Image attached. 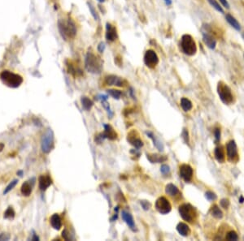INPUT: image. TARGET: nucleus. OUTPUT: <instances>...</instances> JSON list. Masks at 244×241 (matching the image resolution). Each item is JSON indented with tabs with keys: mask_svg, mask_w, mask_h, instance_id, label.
<instances>
[{
	"mask_svg": "<svg viewBox=\"0 0 244 241\" xmlns=\"http://www.w3.org/2000/svg\"><path fill=\"white\" fill-rule=\"evenodd\" d=\"M0 79L3 84L10 88H17L23 82V78L21 76L10 71H3L0 74Z\"/></svg>",
	"mask_w": 244,
	"mask_h": 241,
	"instance_id": "obj_3",
	"label": "nucleus"
},
{
	"mask_svg": "<svg viewBox=\"0 0 244 241\" xmlns=\"http://www.w3.org/2000/svg\"><path fill=\"white\" fill-rule=\"evenodd\" d=\"M58 27L60 34L65 40L73 38L77 34L76 24L72 19L68 18L67 20H60L59 21Z\"/></svg>",
	"mask_w": 244,
	"mask_h": 241,
	"instance_id": "obj_1",
	"label": "nucleus"
},
{
	"mask_svg": "<svg viewBox=\"0 0 244 241\" xmlns=\"http://www.w3.org/2000/svg\"><path fill=\"white\" fill-rule=\"evenodd\" d=\"M104 49H105V45L103 42H101V43H99V45L98 46V50H99V52H103Z\"/></svg>",
	"mask_w": 244,
	"mask_h": 241,
	"instance_id": "obj_44",
	"label": "nucleus"
},
{
	"mask_svg": "<svg viewBox=\"0 0 244 241\" xmlns=\"http://www.w3.org/2000/svg\"><path fill=\"white\" fill-rule=\"evenodd\" d=\"M103 138L109 140H116L117 138V133L110 125H104V132L101 133Z\"/></svg>",
	"mask_w": 244,
	"mask_h": 241,
	"instance_id": "obj_18",
	"label": "nucleus"
},
{
	"mask_svg": "<svg viewBox=\"0 0 244 241\" xmlns=\"http://www.w3.org/2000/svg\"><path fill=\"white\" fill-rule=\"evenodd\" d=\"M179 213L185 221H187L189 223L193 222L196 216V211L191 205L183 204L179 207Z\"/></svg>",
	"mask_w": 244,
	"mask_h": 241,
	"instance_id": "obj_7",
	"label": "nucleus"
},
{
	"mask_svg": "<svg viewBox=\"0 0 244 241\" xmlns=\"http://www.w3.org/2000/svg\"><path fill=\"white\" fill-rule=\"evenodd\" d=\"M218 2H220V4L226 9L229 10L230 9V2H228V0H218Z\"/></svg>",
	"mask_w": 244,
	"mask_h": 241,
	"instance_id": "obj_35",
	"label": "nucleus"
},
{
	"mask_svg": "<svg viewBox=\"0 0 244 241\" xmlns=\"http://www.w3.org/2000/svg\"><path fill=\"white\" fill-rule=\"evenodd\" d=\"M127 140H128V141L130 142V144L132 145L133 146H134L136 149L141 148L143 145L142 140L140 139L138 135H137V133L135 131H132V132H130L129 133Z\"/></svg>",
	"mask_w": 244,
	"mask_h": 241,
	"instance_id": "obj_15",
	"label": "nucleus"
},
{
	"mask_svg": "<svg viewBox=\"0 0 244 241\" xmlns=\"http://www.w3.org/2000/svg\"><path fill=\"white\" fill-rule=\"evenodd\" d=\"M81 101L82 107L86 111H90L91 109V107H93V102L87 97H82Z\"/></svg>",
	"mask_w": 244,
	"mask_h": 241,
	"instance_id": "obj_28",
	"label": "nucleus"
},
{
	"mask_svg": "<svg viewBox=\"0 0 244 241\" xmlns=\"http://www.w3.org/2000/svg\"><path fill=\"white\" fill-rule=\"evenodd\" d=\"M62 236H63V238L65 239V240H71V239H72L71 235H70V233L68 232V231L66 229L64 230L63 232H62Z\"/></svg>",
	"mask_w": 244,
	"mask_h": 241,
	"instance_id": "obj_37",
	"label": "nucleus"
},
{
	"mask_svg": "<svg viewBox=\"0 0 244 241\" xmlns=\"http://www.w3.org/2000/svg\"><path fill=\"white\" fill-rule=\"evenodd\" d=\"M86 68L89 72L94 74H99L101 72L103 68L102 62L95 54L89 52L86 57Z\"/></svg>",
	"mask_w": 244,
	"mask_h": 241,
	"instance_id": "obj_4",
	"label": "nucleus"
},
{
	"mask_svg": "<svg viewBox=\"0 0 244 241\" xmlns=\"http://www.w3.org/2000/svg\"><path fill=\"white\" fill-rule=\"evenodd\" d=\"M169 167L167 165H162L161 168V171L163 175H167L169 172Z\"/></svg>",
	"mask_w": 244,
	"mask_h": 241,
	"instance_id": "obj_39",
	"label": "nucleus"
},
{
	"mask_svg": "<svg viewBox=\"0 0 244 241\" xmlns=\"http://www.w3.org/2000/svg\"><path fill=\"white\" fill-rule=\"evenodd\" d=\"M165 193H166V194L171 196V197H174L177 194H178L179 190L178 188H177V186H175L172 183H168L165 187Z\"/></svg>",
	"mask_w": 244,
	"mask_h": 241,
	"instance_id": "obj_24",
	"label": "nucleus"
},
{
	"mask_svg": "<svg viewBox=\"0 0 244 241\" xmlns=\"http://www.w3.org/2000/svg\"><path fill=\"white\" fill-rule=\"evenodd\" d=\"M215 158L219 162H223L225 161V152L221 146H218L215 149Z\"/></svg>",
	"mask_w": 244,
	"mask_h": 241,
	"instance_id": "obj_25",
	"label": "nucleus"
},
{
	"mask_svg": "<svg viewBox=\"0 0 244 241\" xmlns=\"http://www.w3.org/2000/svg\"><path fill=\"white\" fill-rule=\"evenodd\" d=\"M211 215L216 218H221L223 217V213H222V211H221V209H220V208H219L217 205H216L211 207Z\"/></svg>",
	"mask_w": 244,
	"mask_h": 241,
	"instance_id": "obj_29",
	"label": "nucleus"
},
{
	"mask_svg": "<svg viewBox=\"0 0 244 241\" xmlns=\"http://www.w3.org/2000/svg\"><path fill=\"white\" fill-rule=\"evenodd\" d=\"M32 188L33 186L31 185V183L29 181H26V182L23 183L21 188V192L22 195L25 196V197L30 196L31 193H32Z\"/></svg>",
	"mask_w": 244,
	"mask_h": 241,
	"instance_id": "obj_23",
	"label": "nucleus"
},
{
	"mask_svg": "<svg viewBox=\"0 0 244 241\" xmlns=\"http://www.w3.org/2000/svg\"><path fill=\"white\" fill-rule=\"evenodd\" d=\"M180 175L186 182H189L191 180L193 176V169L190 165L183 164L180 167Z\"/></svg>",
	"mask_w": 244,
	"mask_h": 241,
	"instance_id": "obj_12",
	"label": "nucleus"
},
{
	"mask_svg": "<svg viewBox=\"0 0 244 241\" xmlns=\"http://www.w3.org/2000/svg\"><path fill=\"white\" fill-rule=\"evenodd\" d=\"M32 240H39V238H38V237H37L36 235H35V233L33 234V237L32 238Z\"/></svg>",
	"mask_w": 244,
	"mask_h": 241,
	"instance_id": "obj_46",
	"label": "nucleus"
},
{
	"mask_svg": "<svg viewBox=\"0 0 244 241\" xmlns=\"http://www.w3.org/2000/svg\"><path fill=\"white\" fill-rule=\"evenodd\" d=\"M182 137H183L184 140H185V141L187 143V142H189V137H188V132L186 131V129H184L183 132H182Z\"/></svg>",
	"mask_w": 244,
	"mask_h": 241,
	"instance_id": "obj_43",
	"label": "nucleus"
},
{
	"mask_svg": "<svg viewBox=\"0 0 244 241\" xmlns=\"http://www.w3.org/2000/svg\"><path fill=\"white\" fill-rule=\"evenodd\" d=\"M17 175H20V176H22V175H23V171H20L17 172Z\"/></svg>",
	"mask_w": 244,
	"mask_h": 241,
	"instance_id": "obj_48",
	"label": "nucleus"
},
{
	"mask_svg": "<svg viewBox=\"0 0 244 241\" xmlns=\"http://www.w3.org/2000/svg\"><path fill=\"white\" fill-rule=\"evenodd\" d=\"M226 240H238V235L234 231H230L226 234Z\"/></svg>",
	"mask_w": 244,
	"mask_h": 241,
	"instance_id": "obj_31",
	"label": "nucleus"
},
{
	"mask_svg": "<svg viewBox=\"0 0 244 241\" xmlns=\"http://www.w3.org/2000/svg\"><path fill=\"white\" fill-rule=\"evenodd\" d=\"M217 93L220 97V99L225 104L230 105L234 102V96H233L231 88L227 85V84L220 81L217 85Z\"/></svg>",
	"mask_w": 244,
	"mask_h": 241,
	"instance_id": "obj_5",
	"label": "nucleus"
},
{
	"mask_svg": "<svg viewBox=\"0 0 244 241\" xmlns=\"http://www.w3.org/2000/svg\"><path fill=\"white\" fill-rule=\"evenodd\" d=\"M214 135H215V138H216V141H219L221 139V129L220 128H216L214 131Z\"/></svg>",
	"mask_w": 244,
	"mask_h": 241,
	"instance_id": "obj_40",
	"label": "nucleus"
},
{
	"mask_svg": "<svg viewBox=\"0 0 244 241\" xmlns=\"http://www.w3.org/2000/svg\"><path fill=\"white\" fill-rule=\"evenodd\" d=\"M145 64L150 68H154L159 63V57L157 54L152 50H148L144 55Z\"/></svg>",
	"mask_w": 244,
	"mask_h": 241,
	"instance_id": "obj_9",
	"label": "nucleus"
},
{
	"mask_svg": "<svg viewBox=\"0 0 244 241\" xmlns=\"http://www.w3.org/2000/svg\"><path fill=\"white\" fill-rule=\"evenodd\" d=\"M107 93L112 97H113L114 98H116V99H119L122 95V93L121 91L116 90V89H109V90H107Z\"/></svg>",
	"mask_w": 244,
	"mask_h": 241,
	"instance_id": "obj_33",
	"label": "nucleus"
},
{
	"mask_svg": "<svg viewBox=\"0 0 244 241\" xmlns=\"http://www.w3.org/2000/svg\"><path fill=\"white\" fill-rule=\"evenodd\" d=\"M54 146V134L52 130L47 129L42 135L41 140V147L43 153H48L51 152Z\"/></svg>",
	"mask_w": 244,
	"mask_h": 241,
	"instance_id": "obj_6",
	"label": "nucleus"
},
{
	"mask_svg": "<svg viewBox=\"0 0 244 241\" xmlns=\"http://www.w3.org/2000/svg\"><path fill=\"white\" fill-rule=\"evenodd\" d=\"M239 201L241 202V203H242V202L244 201V198L242 197H241V198H240V200H239Z\"/></svg>",
	"mask_w": 244,
	"mask_h": 241,
	"instance_id": "obj_49",
	"label": "nucleus"
},
{
	"mask_svg": "<svg viewBox=\"0 0 244 241\" xmlns=\"http://www.w3.org/2000/svg\"><path fill=\"white\" fill-rule=\"evenodd\" d=\"M50 222H51V227H53L54 229L60 230L62 227V220H61L60 216L59 215L58 213H54L53 215L51 216Z\"/></svg>",
	"mask_w": 244,
	"mask_h": 241,
	"instance_id": "obj_19",
	"label": "nucleus"
},
{
	"mask_svg": "<svg viewBox=\"0 0 244 241\" xmlns=\"http://www.w3.org/2000/svg\"><path fill=\"white\" fill-rule=\"evenodd\" d=\"M156 209L161 214H167L171 211L172 206L168 200L166 199L165 197H161L156 200Z\"/></svg>",
	"mask_w": 244,
	"mask_h": 241,
	"instance_id": "obj_8",
	"label": "nucleus"
},
{
	"mask_svg": "<svg viewBox=\"0 0 244 241\" xmlns=\"http://www.w3.org/2000/svg\"><path fill=\"white\" fill-rule=\"evenodd\" d=\"M105 83L107 84V85H115L118 86V87H124V86H126L127 82L124 79L121 78V77H117V76L111 75V76H107V77H105Z\"/></svg>",
	"mask_w": 244,
	"mask_h": 241,
	"instance_id": "obj_11",
	"label": "nucleus"
},
{
	"mask_svg": "<svg viewBox=\"0 0 244 241\" xmlns=\"http://www.w3.org/2000/svg\"><path fill=\"white\" fill-rule=\"evenodd\" d=\"M122 218L124 219V221L126 222V224L131 228L132 230H134L135 228V224L133 216L130 214V213L126 212V211H123L122 212Z\"/></svg>",
	"mask_w": 244,
	"mask_h": 241,
	"instance_id": "obj_21",
	"label": "nucleus"
},
{
	"mask_svg": "<svg viewBox=\"0 0 244 241\" xmlns=\"http://www.w3.org/2000/svg\"><path fill=\"white\" fill-rule=\"evenodd\" d=\"M147 159H148L151 163H159L166 161L167 158L165 156L159 155L156 153H152V154H147Z\"/></svg>",
	"mask_w": 244,
	"mask_h": 241,
	"instance_id": "obj_22",
	"label": "nucleus"
},
{
	"mask_svg": "<svg viewBox=\"0 0 244 241\" xmlns=\"http://www.w3.org/2000/svg\"><path fill=\"white\" fill-rule=\"evenodd\" d=\"M225 19H226V22L232 27L234 30H236L237 32H241L242 30V26L241 24L239 23V21H238L237 19L235 18L234 16H233L231 13H226L225 14Z\"/></svg>",
	"mask_w": 244,
	"mask_h": 241,
	"instance_id": "obj_14",
	"label": "nucleus"
},
{
	"mask_svg": "<svg viewBox=\"0 0 244 241\" xmlns=\"http://www.w3.org/2000/svg\"><path fill=\"white\" fill-rule=\"evenodd\" d=\"M226 152H227V158L230 162H236L238 159V156L237 145L234 141H230L226 145Z\"/></svg>",
	"mask_w": 244,
	"mask_h": 241,
	"instance_id": "obj_10",
	"label": "nucleus"
},
{
	"mask_svg": "<svg viewBox=\"0 0 244 241\" xmlns=\"http://www.w3.org/2000/svg\"><path fill=\"white\" fill-rule=\"evenodd\" d=\"M243 58H244V53H243Z\"/></svg>",
	"mask_w": 244,
	"mask_h": 241,
	"instance_id": "obj_52",
	"label": "nucleus"
},
{
	"mask_svg": "<svg viewBox=\"0 0 244 241\" xmlns=\"http://www.w3.org/2000/svg\"><path fill=\"white\" fill-rule=\"evenodd\" d=\"M220 204H221L222 208H224V209H228V207L230 205V201H229L228 199H222L221 201V202H220Z\"/></svg>",
	"mask_w": 244,
	"mask_h": 241,
	"instance_id": "obj_38",
	"label": "nucleus"
},
{
	"mask_svg": "<svg viewBox=\"0 0 244 241\" xmlns=\"http://www.w3.org/2000/svg\"><path fill=\"white\" fill-rule=\"evenodd\" d=\"M180 48L182 53L188 56L195 55L197 52L196 42L190 34L182 35L180 41Z\"/></svg>",
	"mask_w": 244,
	"mask_h": 241,
	"instance_id": "obj_2",
	"label": "nucleus"
},
{
	"mask_svg": "<svg viewBox=\"0 0 244 241\" xmlns=\"http://www.w3.org/2000/svg\"><path fill=\"white\" fill-rule=\"evenodd\" d=\"M205 197L207 198V200L211 201H215L216 199V195L214 193H212V192H211V191H208V192L205 193Z\"/></svg>",
	"mask_w": 244,
	"mask_h": 241,
	"instance_id": "obj_34",
	"label": "nucleus"
},
{
	"mask_svg": "<svg viewBox=\"0 0 244 241\" xmlns=\"http://www.w3.org/2000/svg\"><path fill=\"white\" fill-rule=\"evenodd\" d=\"M105 37L108 42H114L117 38V31H116V27H114L109 23H107V24H106Z\"/></svg>",
	"mask_w": 244,
	"mask_h": 241,
	"instance_id": "obj_16",
	"label": "nucleus"
},
{
	"mask_svg": "<svg viewBox=\"0 0 244 241\" xmlns=\"http://www.w3.org/2000/svg\"><path fill=\"white\" fill-rule=\"evenodd\" d=\"M98 1H99V2H105V0H98Z\"/></svg>",
	"mask_w": 244,
	"mask_h": 241,
	"instance_id": "obj_50",
	"label": "nucleus"
},
{
	"mask_svg": "<svg viewBox=\"0 0 244 241\" xmlns=\"http://www.w3.org/2000/svg\"><path fill=\"white\" fill-rule=\"evenodd\" d=\"M4 149V144L3 143H0V152H2Z\"/></svg>",
	"mask_w": 244,
	"mask_h": 241,
	"instance_id": "obj_47",
	"label": "nucleus"
},
{
	"mask_svg": "<svg viewBox=\"0 0 244 241\" xmlns=\"http://www.w3.org/2000/svg\"><path fill=\"white\" fill-rule=\"evenodd\" d=\"M89 8H90V11H91V15L93 16V17L95 19L96 21H98V20H99V16H98L95 9L94 8L93 6H92L91 4H89Z\"/></svg>",
	"mask_w": 244,
	"mask_h": 241,
	"instance_id": "obj_36",
	"label": "nucleus"
},
{
	"mask_svg": "<svg viewBox=\"0 0 244 241\" xmlns=\"http://www.w3.org/2000/svg\"><path fill=\"white\" fill-rule=\"evenodd\" d=\"M165 2V4L168 5V6H170V5H172V0H164Z\"/></svg>",
	"mask_w": 244,
	"mask_h": 241,
	"instance_id": "obj_45",
	"label": "nucleus"
},
{
	"mask_svg": "<svg viewBox=\"0 0 244 241\" xmlns=\"http://www.w3.org/2000/svg\"><path fill=\"white\" fill-rule=\"evenodd\" d=\"M242 38L243 39V41H244V32L242 33Z\"/></svg>",
	"mask_w": 244,
	"mask_h": 241,
	"instance_id": "obj_51",
	"label": "nucleus"
},
{
	"mask_svg": "<svg viewBox=\"0 0 244 241\" xmlns=\"http://www.w3.org/2000/svg\"><path fill=\"white\" fill-rule=\"evenodd\" d=\"M203 41L206 45V47L211 51L215 50L217 46V42L215 39V37L207 32H203Z\"/></svg>",
	"mask_w": 244,
	"mask_h": 241,
	"instance_id": "obj_13",
	"label": "nucleus"
},
{
	"mask_svg": "<svg viewBox=\"0 0 244 241\" xmlns=\"http://www.w3.org/2000/svg\"><path fill=\"white\" fill-rule=\"evenodd\" d=\"M51 183H52V179L48 175H42L38 179V186L41 191L47 190L51 185Z\"/></svg>",
	"mask_w": 244,
	"mask_h": 241,
	"instance_id": "obj_17",
	"label": "nucleus"
},
{
	"mask_svg": "<svg viewBox=\"0 0 244 241\" xmlns=\"http://www.w3.org/2000/svg\"><path fill=\"white\" fill-rule=\"evenodd\" d=\"M141 205H142V206L143 207V209H146V210L150 209V206H151V204H150L148 201H141Z\"/></svg>",
	"mask_w": 244,
	"mask_h": 241,
	"instance_id": "obj_42",
	"label": "nucleus"
},
{
	"mask_svg": "<svg viewBox=\"0 0 244 241\" xmlns=\"http://www.w3.org/2000/svg\"><path fill=\"white\" fill-rule=\"evenodd\" d=\"M10 235L7 233H1L0 234V241L9 240Z\"/></svg>",
	"mask_w": 244,
	"mask_h": 241,
	"instance_id": "obj_41",
	"label": "nucleus"
},
{
	"mask_svg": "<svg viewBox=\"0 0 244 241\" xmlns=\"http://www.w3.org/2000/svg\"><path fill=\"white\" fill-rule=\"evenodd\" d=\"M15 211L14 209H12V207L9 206L7 209V210L4 212V215H3V218H6V219H13L15 218Z\"/></svg>",
	"mask_w": 244,
	"mask_h": 241,
	"instance_id": "obj_30",
	"label": "nucleus"
},
{
	"mask_svg": "<svg viewBox=\"0 0 244 241\" xmlns=\"http://www.w3.org/2000/svg\"><path fill=\"white\" fill-rule=\"evenodd\" d=\"M17 183H18V180L17 179H14V180H12L11 183L8 184V185L6 187V188H5V190L3 191V194L6 195L7 194V193H9L10 191H12L13 188H15V186L17 184Z\"/></svg>",
	"mask_w": 244,
	"mask_h": 241,
	"instance_id": "obj_32",
	"label": "nucleus"
},
{
	"mask_svg": "<svg viewBox=\"0 0 244 241\" xmlns=\"http://www.w3.org/2000/svg\"><path fill=\"white\" fill-rule=\"evenodd\" d=\"M207 1L208 2V3L211 5V7L216 10V12H218L219 13H221V14H226L223 7L220 4V2H219L217 0H207Z\"/></svg>",
	"mask_w": 244,
	"mask_h": 241,
	"instance_id": "obj_26",
	"label": "nucleus"
},
{
	"mask_svg": "<svg viewBox=\"0 0 244 241\" xmlns=\"http://www.w3.org/2000/svg\"><path fill=\"white\" fill-rule=\"evenodd\" d=\"M177 231L182 236H187L191 233V229L189 226L184 223H178V225L177 226Z\"/></svg>",
	"mask_w": 244,
	"mask_h": 241,
	"instance_id": "obj_20",
	"label": "nucleus"
},
{
	"mask_svg": "<svg viewBox=\"0 0 244 241\" xmlns=\"http://www.w3.org/2000/svg\"><path fill=\"white\" fill-rule=\"evenodd\" d=\"M181 107L185 111H189L192 109V102L186 97H182L181 100Z\"/></svg>",
	"mask_w": 244,
	"mask_h": 241,
	"instance_id": "obj_27",
	"label": "nucleus"
}]
</instances>
